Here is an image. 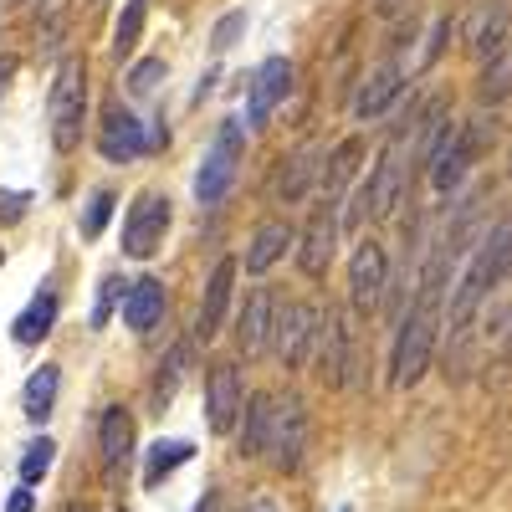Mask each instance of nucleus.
Instances as JSON below:
<instances>
[{"label": "nucleus", "instance_id": "1", "mask_svg": "<svg viewBox=\"0 0 512 512\" xmlns=\"http://www.w3.org/2000/svg\"><path fill=\"white\" fill-rule=\"evenodd\" d=\"M446 272H451V262L436 251L431 267H425V282H420L415 308H410V318L400 323V338H395V364H390V384H395V390H410V384H420V374L431 369L436 328H441V287H446Z\"/></svg>", "mask_w": 512, "mask_h": 512}, {"label": "nucleus", "instance_id": "2", "mask_svg": "<svg viewBox=\"0 0 512 512\" xmlns=\"http://www.w3.org/2000/svg\"><path fill=\"white\" fill-rule=\"evenodd\" d=\"M415 139V118H410V128H400V134L379 149V159H374V169H369V180L354 190V210H349V226H364L369 216L379 221V216H390V210L405 200V190H410V169H405V144Z\"/></svg>", "mask_w": 512, "mask_h": 512}, {"label": "nucleus", "instance_id": "3", "mask_svg": "<svg viewBox=\"0 0 512 512\" xmlns=\"http://www.w3.org/2000/svg\"><path fill=\"white\" fill-rule=\"evenodd\" d=\"M507 272H512V226H497V231L477 246L472 267L461 272V282H456V292H451V333H461L466 323H472V313L482 308V297H487Z\"/></svg>", "mask_w": 512, "mask_h": 512}, {"label": "nucleus", "instance_id": "4", "mask_svg": "<svg viewBox=\"0 0 512 512\" xmlns=\"http://www.w3.org/2000/svg\"><path fill=\"white\" fill-rule=\"evenodd\" d=\"M47 123H52V149L57 154H72L82 144V123H88V62L82 57H62L57 62Z\"/></svg>", "mask_w": 512, "mask_h": 512}, {"label": "nucleus", "instance_id": "5", "mask_svg": "<svg viewBox=\"0 0 512 512\" xmlns=\"http://www.w3.org/2000/svg\"><path fill=\"white\" fill-rule=\"evenodd\" d=\"M492 134H497V118H492V123H487V118H466V123L446 128V139H441L436 154H431V185H436L441 195H451V190L466 180V169L482 159V149H487Z\"/></svg>", "mask_w": 512, "mask_h": 512}, {"label": "nucleus", "instance_id": "6", "mask_svg": "<svg viewBox=\"0 0 512 512\" xmlns=\"http://www.w3.org/2000/svg\"><path fill=\"white\" fill-rule=\"evenodd\" d=\"M241 154H246V128H241V118H226V123L216 128V144L205 149V159H200V169H195V195H200V205H221V200H226V190L236 185Z\"/></svg>", "mask_w": 512, "mask_h": 512}, {"label": "nucleus", "instance_id": "7", "mask_svg": "<svg viewBox=\"0 0 512 512\" xmlns=\"http://www.w3.org/2000/svg\"><path fill=\"white\" fill-rule=\"evenodd\" d=\"M308 451V410L297 395H272V431H267V456L277 472H297Z\"/></svg>", "mask_w": 512, "mask_h": 512}, {"label": "nucleus", "instance_id": "8", "mask_svg": "<svg viewBox=\"0 0 512 512\" xmlns=\"http://www.w3.org/2000/svg\"><path fill=\"white\" fill-rule=\"evenodd\" d=\"M169 221H175V210H169V195H159V190H144L134 205H128V221H123V251L128 256H154L159 246H164V231H169Z\"/></svg>", "mask_w": 512, "mask_h": 512}, {"label": "nucleus", "instance_id": "9", "mask_svg": "<svg viewBox=\"0 0 512 512\" xmlns=\"http://www.w3.org/2000/svg\"><path fill=\"white\" fill-rule=\"evenodd\" d=\"M313 333H318V313L308 303H287L272 318V349L287 369H303L313 354Z\"/></svg>", "mask_w": 512, "mask_h": 512}, {"label": "nucleus", "instance_id": "10", "mask_svg": "<svg viewBox=\"0 0 512 512\" xmlns=\"http://www.w3.org/2000/svg\"><path fill=\"white\" fill-rule=\"evenodd\" d=\"M384 282H390V251H384L374 236L359 241L354 262H349V297L359 313H374L379 297H384Z\"/></svg>", "mask_w": 512, "mask_h": 512}, {"label": "nucleus", "instance_id": "11", "mask_svg": "<svg viewBox=\"0 0 512 512\" xmlns=\"http://www.w3.org/2000/svg\"><path fill=\"white\" fill-rule=\"evenodd\" d=\"M98 149H103L108 164H128V159L149 154V134H144V123L128 113L123 103H108L103 123H98Z\"/></svg>", "mask_w": 512, "mask_h": 512}, {"label": "nucleus", "instance_id": "12", "mask_svg": "<svg viewBox=\"0 0 512 512\" xmlns=\"http://www.w3.org/2000/svg\"><path fill=\"white\" fill-rule=\"evenodd\" d=\"M246 395H241V374L236 364H210V379H205V420L216 436H231L236 431V415H241Z\"/></svg>", "mask_w": 512, "mask_h": 512}, {"label": "nucleus", "instance_id": "13", "mask_svg": "<svg viewBox=\"0 0 512 512\" xmlns=\"http://www.w3.org/2000/svg\"><path fill=\"white\" fill-rule=\"evenodd\" d=\"M308 359H313V369H318V379L328 384V390H338V384L349 379V328H344V318H338L333 308H328V318H318Z\"/></svg>", "mask_w": 512, "mask_h": 512}, {"label": "nucleus", "instance_id": "14", "mask_svg": "<svg viewBox=\"0 0 512 512\" xmlns=\"http://www.w3.org/2000/svg\"><path fill=\"white\" fill-rule=\"evenodd\" d=\"M272 318H277L272 287H251L246 303H241V313H236V344H241L246 359H256V354L272 344Z\"/></svg>", "mask_w": 512, "mask_h": 512}, {"label": "nucleus", "instance_id": "15", "mask_svg": "<svg viewBox=\"0 0 512 512\" xmlns=\"http://www.w3.org/2000/svg\"><path fill=\"white\" fill-rule=\"evenodd\" d=\"M292 88V62L287 57H267L262 67L251 72V93H246V123H267L272 108L287 98Z\"/></svg>", "mask_w": 512, "mask_h": 512}, {"label": "nucleus", "instance_id": "16", "mask_svg": "<svg viewBox=\"0 0 512 512\" xmlns=\"http://www.w3.org/2000/svg\"><path fill=\"white\" fill-rule=\"evenodd\" d=\"M333 251H338V205H318L308 231H303V246H297V267H303L308 277H323Z\"/></svg>", "mask_w": 512, "mask_h": 512}, {"label": "nucleus", "instance_id": "17", "mask_svg": "<svg viewBox=\"0 0 512 512\" xmlns=\"http://www.w3.org/2000/svg\"><path fill=\"white\" fill-rule=\"evenodd\" d=\"M57 308H62V297H57V282L47 277L36 292H31V303L16 313V323H11V338L21 349H31V344H41L52 328H57Z\"/></svg>", "mask_w": 512, "mask_h": 512}, {"label": "nucleus", "instance_id": "18", "mask_svg": "<svg viewBox=\"0 0 512 512\" xmlns=\"http://www.w3.org/2000/svg\"><path fill=\"white\" fill-rule=\"evenodd\" d=\"M231 282H236V262L226 256V262H216V272H210L200 313H195V338H205V344L221 333V318H226V303H231Z\"/></svg>", "mask_w": 512, "mask_h": 512}, {"label": "nucleus", "instance_id": "19", "mask_svg": "<svg viewBox=\"0 0 512 512\" xmlns=\"http://www.w3.org/2000/svg\"><path fill=\"white\" fill-rule=\"evenodd\" d=\"M400 88H405V67H400V62H379V67L364 77V88H359V98H354V113H359L364 123L379 118L384 108L400 98Z\"/></svg>", "mask_w": 512, "mask_h": 512}, {"label": "nucleus", "instance_id": "20", "mask_svg": "<svg viewBox=\"0 0 512 512\" xmlns=\"http://www.w3.org/2000/svg\"><path fill=\"white\" fill-rule=\"evenodd\" d=\"M159 318H164V282H159V277L128 282V292H123V328L149 333Z\"/></svg>", "mask_w": 512, "mask_h": 512}, {"label": "nucleus", "instance_id": "21", "mask_svg": "<svg viewBox=\"0 0 512 512\" xmlns=\"http://www.w3.org/2000/svg\"><path fill=\"white\" fill-rule=\"evenodd\" d=\"M292 241H297V231L287 221H262V226L251 231V246H246V272H256V277L272 272L282 256H287Z\"/></svg>", "mask_w": 512, "mask_h": 512}, {"label": "nucleus", "instance_id": "22", "mask_svg": "<svg viewBox=\"0 0 512 512\" xmlns=\"http://www.w3.org/2000/svg\"><path fill=\"white\" fill-rule=\"evenodd\" d=\"M359 139H344L323 164H318V185H323V205H344V190L354 180V169H359Z\"/></svg>", "mask_w": 512, "mask_h": 512}, {"label": "nucleus", "instance_id": "23", "mask_svg": "<svg viewBox=\"0 0 512 512\" xmlns=\"http://www.w3.org/2000/svg\"><path fill=\"white\" fill-rule=\"evenodd\" d=\"M98 446H103V466H108V472H118V466L128 461V451H134V415H128L123 405H108L103 410Z\"/></svg>", "mask_w": 512, "mask_h": 512}, {"label": "nucleus", "instance_id": "24", "mask_svg": "<svg viewBox=\"0 0 512 512\" xmlns=\"http://www.w3.org/2000/svg\"><path fill=\"white\" fill-rule=\"evenodd\" d=\"M57 390H62V369L57 364H41L31 379H26V390H21V410L31 425H41L52 410H57Z\"/></svg>", "mask_w": 512, "mask_h": 512}, {"label": "nucleus", "instance_id": "25", "mask_svg": "<svg viewBox=\"0 0 512 512\" xmlns=\"http://www.w3.org/2000/svg\"><path fill=\"white\" fill-rule=\"evenodd\" d=\"M313 175H318V144L292 149V154L282 159V180H277V195H282V200H303V195H308V185H313Z\"/></svg>", "mask_w": 512, "mask_h": 512}, {"label": "nucleus", "instance_id": "26", "mask_svg": "<svg viewBox=\"0 0 512 512\" xmlns=\"http://www.w3.org/2000/svg\"><path fill=\"white\" fill-rule=\"evenodd\" d=\"M241 451L246 456H267V431H272V395L262 390V395H251L246 405H241Z\"/></svg>", "mask_w": 512, "mask_h": 512}, {"label": "nucleus", "instance_id": "27", "mask_svg": "<svg viewBox=\"0 0 512 512\" xmlns=\"http://www.w3.org/2000/svg\"><path fill=\"white\" fill-rule=\"evenodd\" d=\"M190 456H195L190 441H154L149 446V461H144V487H159L169 472H180Z\"/></svg>", "mask_w": 512, "mask_h": 512}, {"label": "nucleus", "instance_id": "28", "mask_svg": "<svg viewBox=\"0 0 512 512\" xmlns=\"http://www.w3.org/2000/svg\"><path fill=\"white\" fill-rule=\"evenodd\" d=\"M144 21H149V0H128L118 26H113V57H134L139 52V36H144Z\"/></svg>", "mask_w": 512, "mask_h": 512}, {"label": "nucleus", "instance_id": "29", "mask_svg": "<svg viewBox=\"0 0 512 512\" xmlns=\"http://www.w3.org/2000/svg\"><path fill=\"white\" fill-rule=\"evenodd\" d=\"M185 364H190V344H175V349H169V359L159 364V374H154V390H149L154 410H164L169 400H175L180 379H185Z\"/></svg>", "mask_w": 512, "mask_h": 512}, {"label": "nucleus", "instance_id": "30", "mask_svg": "<svg viewBox=\"0 0 512 512\" xmlns=\"http://www.w3.org/2000/svg\"><path fill=\"white\" fill-rule=\"evenodd\" d=\"M67 11H72V0H41V21H36V47L41 52H57L62 47Z\"/></svg>", "mask_w": 512, "mask_h": 512}, {"label": "nucleus", "instance_id": "31", "mask_svg": "<svg viewBox=\"0 0 512 512\" xmlns=\"http://www.w3.org/2000/svg\"><path fill=\"white\" fill-rule=\"evenodd\" d=\"M477 93H482V103H502V98L512 93V47H502V52L487 62V72H482V82H477Z\"/></svg>", "mask_w": 512, "mask_h": 512}, {"label": "nucleus", "instance_id": "32", "mask_svg": "<svg viewBox=\"0 0 512 512\" xmlns=\"http://www.w3.org/2000/svg\"><path fill=\"white\" fill-rule=\"evenodd\" d=\"M472 47L482 52V57H497L502 47H507V0H497V6L482 16V26H477V41Z\"/></svg>", "mask_w": 512, "mask_h": 512}, {"label": "nucleus", "instance_id": "33", "mask_svg": "<svg viewBox=\"0 0 512 512\" xmlns=\"http://www.w3.org/2000/svg\"><path fill=\"white\" fill-rule=\"evenodd\" d=\"M113 190H98L93 200H88V210H82V221H77V231H82V241H98L103 236V226H108V216H113Z\"/></svg>", "mask_w": 512, "mask_h": 512}, {"label": "nucleus", "instance_id": "34", "mask_svg": "<svg viewBox=\"0 0 512 512\" xmlns=\"http://www.w3.org/2000/svg\"><path fill=\"white\" fill-rule=\"evenodd\" d=\"M52 461H57V446H52L47 436L31 441V446H26V456H21V482H26V487H31V482H41V477L52 472Z\"/></svg>", "mask_w": 512, "mask_h": 512}, {"label": "nucleus", "instance_id": "35", "mask_svg": "<svg viewBox=\"0 0 512 512\" xmlns=\"http://www.w3.org/2000/svg\"><path fill=\"white\" fill-rule=\"evenodd\" d=\"M164 72H169V67H164V57H149V62H139L134 72H128V93H134V98H144V93H154Z\"/></svg>", "mask_w": 512, "mask_h": 512}, {"label": "nucleus", "instance_id": "36", "mask_svg": "<svg viewBox=\"0 0 512 512\" xmlns=\"http://www.w3.org/2000/svg\"><path fill=\"white\" fill-rule=\"evenodd\" d=\"M241 31H246V11H226V16L216 21V31H210V47H216V52H231Z\"/></svg>", "mask_w": 512, "mask_h": 512}, {"label": "nucleus", "instance_id": "37", "mask_svg": "<svg viewBox=\"0 0 512 512\" xmlns=\"http://www.w3.org/2000/svg\"><path fill=\"white\" fill-rule=\"evenodd\" d=\"M118 292H123V282H118V277H103V282H98V308H93V328H103V323H108V308H113V297H118Z\"/></svg>", "mask_w": 512, "mask_h": 512}, {"label": "nucleus", "instance_id": "38", "mask_svg": "<svg viewBox=\"0 0 512 512\" xmlns=\"http://www.w3.org/2000/svg\"><path fill=\"white\" fill-rule=\"evenodd\" d=\"M26 205H31V195H0V221H21Z\"/></svg>", "mask_w": 512, "mask_h": 512}, {"label": "nucleus", "instance_id": "39", "mask_svg": "<svg viewBox=\"0 0 512 512\" xmlns=\"http://www.w3.org/2000/svg\"><path fill=\"white\" fill-rule=\"evenodd\" d=\"M6 512H36V497L21 487V492H11V502H6Z\"/></svg>", "mask_w": 512, "mask_h": 512}, {"label": "nucleus", "instance_id": "40", "mask_svg": "<svg viewBox=\"0 0 512 512\" xmlns=\"http://www.w3.org/2000/svg\"><path fill=\"white\" fill-rule=\"evenodd\" d=\"M16 77V57H0V98H6V82Z\"/></svg>", "mask_w": 512, "mask_h": 512}, {"label": "nucleus", "instance_id": "41", "mask_svg": "<svg viewBox=\"0 0 512 512\" xmlns=\"http://www.w3.org/2000/svg\"><path fill=\"white\" fill-rule=\"evenodd\" d=\"M195 512H216V492H210V497H205V502H200Z\"/></svg>", "mask_w": 512, "mask_h": 512}, {"label": "nucleus", "instance_id": "42", "mask_svg": "<svg viewBox=\"0 0 512 512\" xmlns=\"http://www.w3.org/2000/svg\"><path fill=\"white\" fill-rule=\"evenodd\" d=\"M62 512H93L88 502H72V507H62Z\"/></svg>", "mask_w": 512, "mask_h": 512}, {"label": "nucleus", "instance_id": "43", "mask_svg": "<svg viewBox=\"0 0 512 512\" xmlns=\"http://www.w3.org/2000/svg\"><path fill=\"white\" fill-rule=\"evenodd\" d=\"M251 512H277V507H272V502H256V507H251Z\"/></svg>", "mask_w": 512, "mask_h": 512}, {"label": "nucleus", "instance_id": "44", "mask_svg": "<svg viewBox=\"0 0 512 512\" xmlns=\"http://www.w3.org/2000/svg\"><path fill=\"white\" fill-rule=\"evenodd\" d=\"M88 6H93V11H103V6H108V0H88Z\"/></svg>", "mask_w": 512, "mask_h": 512}, {"label": "nucleus", "instance_id": "45", "mask_svg": "<svg viewBox=\"0 0 512 512\" xmlns=\"http://www.w3.org/2000/svg\"><path fill=\"white\" fill-rule=\"evenodd\" d=\"M507 175H512V159H507Z\"/></svg>", "mask_w": 512, "mask_h": 512}, {"label": "nucleus", "instance_id": "46", "mask_svg": "<svg viewBox=\"0 0 512 512\" xmlns=\"http://www.w3.org/2000/svg\"><path fill=\"white\" fill-rule=\"evenodd\" d=\"M0 262H6V251H0Z\"/></svg>", "mask_w": 512, "mask_h": 512}, {"label": "nucleus", "instance_id": "47", "mask_svg": "<svg viewBox=\"0 0 512 512\" xmlns=\"http://www.w3.org/2000/svg\"><path fill=\"white\" fill-rule=\"evenodd\" d=\"M338 512H349V507H338Z\"/></svg>", "mask_w": 512, "mask_h": 512}, {"label": "nucleus", "instance_id": "48", "mask_svg": "<svg viewBox=\"0 0 512 512\" xmlns=\"http://www.w3.org/2000/svg\"><path fill=\"white\" fill-rule=\"evenodd\" d=\"M118 512H128V507H118Z\"/></svg>", "mask_w": 512, "mask_h": 512}, {"label": "nucleus", "instance_id": "49", "mask_svg": "<svg viewBox=\"0 0 512 512\" xmlns=\"http://www.w3.org/2000/svg\"><path fill=\"white\" fill-rule=\"evenodd\" d=\"M11 6H16V0H11Z\"/></svg>", "mask_w": 512, "mask_h": 512}]
</instances>
